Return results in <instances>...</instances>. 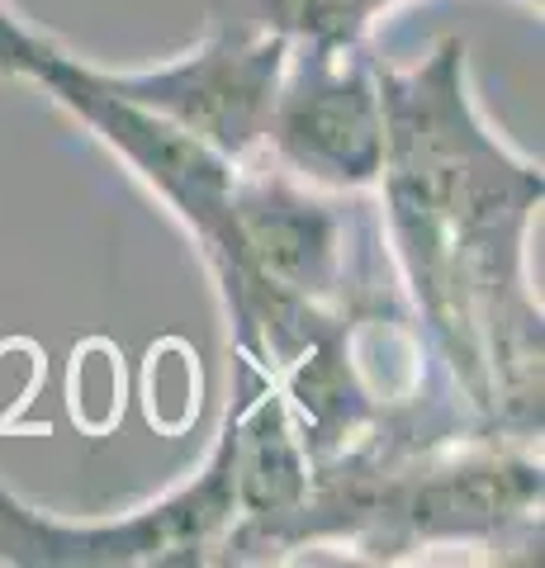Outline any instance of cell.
<instances>
[{"label": "cell", "instance_id": "6da1fadb", "mask_svg": "<svg viewBox=\"0 0 545 568\" xmlns=\"http://www.w3.org/2000/svg\"><path fill=\"white\" fill-rule=\"evenodd\" d=\"M465 52V39H442L417 67L380 62L384 256L455 388V413L484 436L541 440L545 317L526 242L545 171L480 119Z\"/></svg>", "mask_w": 545, "mask_h": 568}, {"label": "cell", "instance_id": "7a4b0ae2", "mask_svg": "<svg viewBox=\"0 0 545 568\" xmlns=\"http://www.w3.org/2000/svg\"><path fill=\"white\" fill-rule=\"evenodd\" d=\"M238 526L233 422L223 417L200 474L119 517H52L0 484V564L14 568H204L228 564Z\"/></svg>", "mask_w": 545, "mask_h": 568}, {"label": "cell", "instance_id": "3957f363", "mask_svg": "<svg viewBox=\"0 0 545 568\" xmlns=\"http://www.w3.org/2000/svg\"><path fill=\"white\" fill-rule=\"evenodd\" d=\"M290 62L280 33L252 29L214 10L204 39L175 58L138 71H104V85L143 110L162 114L181 133L204 142L228 162H248L266 142V119Z\"/></svg>", "mask_w": 545, "mask_h": 568}, {"label": "cell", "instance_id": "277c9868", "mask_svg": "<svg viewBox=\"0 0 545 568\" xmlns=\"http://www.w3.org/2000/svg\"><path fill=\"white\" fill-rule=\"evenodd\" d=\"M261 152L313 190H375L384 166V104L371 48H290Z\"/></svg>", "mask_w": 545, "mask_h": 568}, {"label": "cell", "instance_id": "5b68a950", "mask_svg": "<svg viewBox=\"0 0 545 568\" xmlns=\"http://www.w3.org/2000/svg\"><path fill=\"white\" fill-rule=\"evenodd\" d=\"M403 0H228L223 14L280 33L290 48H365L371 29ZM522 6H541V0H522Z\"/></svg>", "mask_w": 545, "mask_h": 568}]
</instances>
